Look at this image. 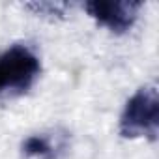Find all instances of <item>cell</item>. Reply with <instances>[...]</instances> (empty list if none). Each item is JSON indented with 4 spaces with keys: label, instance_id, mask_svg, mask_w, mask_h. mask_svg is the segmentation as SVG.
Returning a JSON list of instances; mask_svg holds the SVG:
<instances>
[{
    "label": "cell",
    "instance_id": "cell-4",
    "mask_svg": "<svg viewBox=\"0 0 159 159\" xmlns=\"http://www.w3.org/2000/svg\"><path fill=\"white\" fill-rule=\"evenodd\" d=\"M66 152V137L56 131L30 135L23 142L25 159H60Z\"/></svg>",
    "mask_w": 159,
    "mask_h": 159
},
{
    "label": "cell",
    "instance_id": "cell-2",
    "mask_svg": "<svg viewBox=\"0 0 159 159\" xmlns=\"http://www.w3.org/2000/svg\"><path fill=\"white\" fill-rule=\"evenodd\" d=\"M38 54L26 45H13L0 54V94H23L39 77Z\"/></svg>",
    "mask_w": 159,
    "mask_h": 159
},
{
    "label": "cell",
    "instance_id": "cell-3",
    "mask_svg": "<svg viewBox=\"0 0 159 159\" xmlns=\"http://www.w3.org/2000/svg\"><path fill=\"white\" fill-rule=\"evenodd\" d=\"M140 6V2H86L84 10L101 26L122 34L133 26Z\"/></svg>",
    "mask_w": 159,
    "mask_h": 159
},
{
    "label": "cell",
    "instance_id": "cell-1",
    "mask_svg": "<svg viewBox=\"0 0 159 159\" xmlns=\"http://www.w3.org/2000/svg\"><path fill=\"white\" fill-rule=\"evenodd\" d=\"M159 125V98L155 86L137 90L125 103L120 116V133L125 139L157 137Z\"/></svg>",
    "mask_w": 159,
    "mask_h": 159
}]
</instances>
